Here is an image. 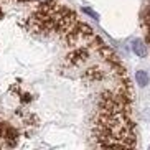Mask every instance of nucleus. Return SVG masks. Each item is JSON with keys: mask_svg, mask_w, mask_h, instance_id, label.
Segmentation results:
<instances>
[{"mask_svg": "<svg viewBox=\"0 0 150 150\" xmlns=\"http://www.w3.org/2000/svg\"><path fill=\"white\" fill-rule=\"evenodd\" d=\"M17 2H33V4H38V5H48L54 0H17Z\"/></svg>", "mask_w": 150, "mask_h": 150, "instance_id": "20e7f679", "label": "nucleus"}, {"mask_svg": "<svg viewBox=\"0 0 150 150\" xmlns=\"http://www.w3.org/2000/svg\"><path fill=\"white\" fill-rule=\"evenodd\" d=\"M135 79L137 83H139V86H147L149 84V74H147L145 71H137V74H135Z\"/></svg>", "mask_w": 150, "mask_h": 150, "instance_id": "7ed1b4c3", "label": "nucleus"}, {"mask_svg": "<svg viewBox=\"0 0 150 150\" xmlns=\"http://www.w3.org/2000/svg\"><path fill=\"white\" fill-rule=\"evenodd\" d=\"M144 27L147 30V41L150 43V2L147 5L145 12H144Z\"/></svg>", "mask_w": 150, "mask_h": 150, "instance_id": "f03ea898", "label": "nucleus"}, {"mask_svg": "<svg viewBox=\"0 0 150 150\" xmlns=\"http://www.w3.org/2000/svg\"><path fill=\"white\" fill-rule=\"evenodd\" d=\"M132 51L137 54L139 58H145L149 50H147V45L144 43L142 40H134L132 41Z\"/></svg>", "mask_w": 150, "mask_h": 150, "instance_id": "f257e3e1", "label": "nucleus"}, {"mask_svg": "<svg viewBox=\"0 0 150 150\" xmlns=\"http://www.w3.org/2000/svg\"><path fill=\"white\" fill-rule=\"evenodd\" d=\"M84 12H86V13H88V15H91V17H93V18H96V20H97V18H99V17H97V13H96V12H93V10H91V8H84Z\"/></svg>", "mask_w": 150, "mask_h": 150, "instance_id": "39448f33", "label": "nucleus"}]
</instances>
